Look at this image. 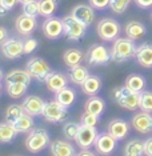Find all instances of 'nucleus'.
Instances as JSON below:
<instances>
[{"mask_svg": "<svg viewBox=\"0 0 152 156\" xmlns=\"http://www.w3.org/2000/svg\"><path fill=\"white\" fill-rule=\"evenodd\" d=\"M140 109L152 113V91H143L140 98Z\"/></svg>", "mask_w": 152, "mask_h": 156, "instance_id": "nucleus-37", "label": "nucleus"}, {"mask_svg": "<svg viewBox=\"0 0 152 156\" xmlns=\"http://www.w3.org/2000/svg\"><path fill=\"white\" fill-rule=\"evenodd\" d=\"M151 19H152V13H151Z\"/></svg>", "mask_w": 152, "mask_h": 156, "instance_id": "nucleus-48", "label": "nucleus"}, {"mask_svg": "<svg viewBox=\"0 0 152 156\" xmlns=\"http://www.w3.org/2000/svg\"><path fill=\"white\" fill-rule=\"evenodd\" d=\"M2 52L9 60L20 59L24 55V43L20 39L8 37L2 43Z\"/></svg>", "mask_w": 152, "mask_h": 156, "instance_id": "nucleus-10", "label": "nucleus"}, {"mask_svg": "<svg viewBox=\"0 0 152 156\" xmlns=\"http://www.w3.org/2000/svg\"><path fill=\"white\" fill-rule=\"evenodd\" d=\"M17 3H20V0H0V16H5V13L13 9Z\"/></svg>", "mask_w": 152, "mask_h": 156, "instance_id": "nucleus-40", "label": "nucleus"}, {"mask_svg": "<svg viewBox=\"0 0 152 156\" xmlns=\"http://www.w3.org/2000/svg\"><path fill=\"white\" fill-rule=\"evenodd\" d=\"M41 116L49 123H62V122H64V119L68 116V108L62 105L55 99V100L45 103Z\"/></svg>", "mask_w": 152, "mask_h": 156, "instance_id": "nucleus-8", "label": "nucleus"}, {"mask_svg": "<svg viewBox=\"0 0 152 156\" xmlns=\"http://www.w3.org/2000/svg\"><path fill=\"white\" fill-rule=\"evenodd\" d=\"M131 2H132V0H111L109 8H111L115 13H118V15H122V13H124L127 11V8L129 7Z\"/></svg>", "mask_w": 152, "mask_h": 156, "instance_id": "nucleus-36", "label": "nucleus"}, {"mask_svg": "<svg viewBox=\"0 0 152 156\" xmlns=\"http://www.w3.org/2000/svg\"><path fill=\"white\" fill-rule=\"evenodd\" d=\"M13 124H15V127H16V129L19 133H30L31 131L35 128L34 116L28 115L26 112H24L19 119H16L15 122H13Z\"/></svg>", "mask_w": 152, "mask_h": 156, "instance_id": "nucleus-29", "label": "nucleus"}, {"mask_svg": "<svg viewBox=\"0 0 152 156\" xmlns=\"http://www.w3.org/2000/svg\"><path fill=\"white\" fill-rule=\"evenodd\" d=\"M68 80L69 77L65 73L59 72V71H51V73L47 76L44 84L49 92L56 94V92H59L60 90H63L64 87L68 86Z\"/></svg>", "mask_w": 152, "mask_h": 156, "instance_id": "nucleus-14", "label": "nucleus"}, {"mask_svg": "<svg viewBox=\"0 0 152 156\" xmlns=\"http://www.w3.org/2000/svg\"><path fill=\"white\" fill-rule=\"evenodd\" d=\"M116 144H118V140L107 131V132H101L97 135L94 147L99 155H111L115 151Z\"/></svg>", "mask_w": 152, "mask_h": 156, "instance_id": "nucleus-11", "label": "nucleus"}, {"mask_svg": "<svg viewBox=\"0 0 152 156\" xmlns=\"http://www.w3.org/2000/svg\"><path fill=\"white\" fill-rule=\"evenodd\" d=\"M32 81V76L27 69H12L4 76V83H24L30 86Z\"/></svg>", "mask_w": 152, "mask_h": 156, "instance_id": "nucleus-24", "label": "nucleus"}, {"mask_svg": "<svg viewBox=\"0 0 152 156\" xmlns=\"http://www.w3.org/2000/svg\"><path fill=\"white\" fill-rule=\"evenodd\" d=\"M17 129L15 127V124L11 122H3L0 124V143L7 144L11 143V141L15 140V137L17 136Z\"/></svg>", "mask_w": 152, "mask_h": 156, "instance_id": "nucleus-27", "label": "nucleus"}, {"mask_svg": "<svg viewBox=\"0 0 152 156\" xmlns=\"http://www.w3.org/2000/svg\"><path fill=\"white\" fill-rule=\"evenodd\" d=\"M144 155L152 156V136L144 140Z\"/></svg>", "mask_w": 152, "mask_h": 156, "instance_id": "nucleus-44", "label": "nucleus"}, {"mask_svg": "<svg viewBox=\"0 0 152 156\" xmlns=\"http://www.w3.org/2000/svg\"><path fill=\"white\" fill-rule=\"evenodd\" d=\"M87 63L92 67L105 66L112 60L111 49L104 47L103 44H92L87 49Z\"/></svg>", "mask_w": 152, "mask_h": 156, "instance_id": "nucleus-6", "label": "nucleus"}, {"mask_svg": "<svg viewBox=\"0 0 152 156\" xmlns=\"http://www.w3.org/2000/svg\"><path fill=\"white\" fill-rule=\"evenodd\" d=\"M135 4L141 9H147V8H152V0H133Z\"/></svg>", "mask_w": 152, "mask_h": 156, "instance_id": "nucleus-43", "label": "nucleus"}, {"mask_svg": "<svg viewBox=\"0 0 152 156\" xmlns=\"http://www.w3.org/2000/svg\"><path fill=\"white\" fill-rule=\"evenodd\" d=\"M80 127H82V123H76V122L65 123L63 126V135H64V137L68 140H75L80 131Z\"/></svg>", "mask_w": 152, "mask_h": 156, "instance_id": "nucleus-35", "label": "nucleus"}, {"mask_svg": "<svg viewBox=\"0 0 152 156\" xmlns=\"http://www.w3.org/2000/svg\"><path fill=\"white\" fill-rule=\"evenodd\" d=\"M71 15L90 27L95 20V8L91 4H77L72 8Z\"/></svg>", "mask_w": 152, "mask_h": 156, "instance_id": "nucleus-17", "label": "nucleus"}, {"mask_svg": "<svg viewBox=\"0 0 152 156\" xmlns=\"http://www.w3.org/2000/svg\"><path fill=\"white\" fill-rule=\"evenodd\" d=\"M86 59H87V52L82 51V49H77V48H69L63 54V62L69 68L82 64Z\"/></svg>", "mask_w": 152, "mask_h": 156, "instance_id": "nucleus-20", "label": "nucleus"}, {"mask_svg": "<svg viewBox=\"0 0 152 156\" xmlns=\"http://www.w3.org/2000/svg\"><path fill=\"white\" fill-rule=\"evenodd\" d=\"M88 2H90V4L92 5L95 9L101 11V9H105L107 7H109L111 0H88Z\"/></svg>", "mask_w": 152, "mask_h": 156, "instance_id": "nucleus-42", "label": "nucleus"}, {"mask_svg": "<svg viewBox=\"0 0 152 156\" xmlns=\"http://www.w3.org/2000/svg\"><path fill=\"white\" fill-rule=\"evenodd\" d=\"M136 62L143 68H152V43H143L137 47Z\"/></svg>", "mask_w": 152, "mask_h": 156, "instance_id": "nucleus-19", "label": "nucleus"}, {"mask_svg": "<svg viewBox=\"0 0 152 156\" xmlns=\"http://www.w3.org/2000/svg\"><path fill=\"white\" fill-rule=\"evenodd\" d=\"M96 32L103 41H114L115 39L119 37L120 32H122V27L118 23V20L112 19V17H105L97 23Z\"/></svg>", "mask_w": 152, "mask_h": 156, "instance_id": "nucleus-5", "label": "nucleus"}, {"mask_svg": "<svg viewBox=\"0 0 152 156\" xmlns=\"http://www.w3.org/2000/svg\"><path fill=\"white\" fill-rule=\"evenodd\" d=\"M55 99L58 100L62 105H64L65 108H69L73 105V103L76 100V92L73 88L71 87H64L63 90H60L59 92L55 94Z\"/></svg>", "mask_w": 152, "mask_h": 156, "instance_id": "nucleus-28", "label": "nucleus"}, {"mask_svg": "<svg viewBox=\"0 0 152 156\" xmlns=\"http://www.w3.org/2000/svg\"><path fill=\"white\" fill-rule=\"evenodd\" d=\"M23 13H26L28 16H34V17L40 16V12H39V0L23 3Z\"/></svg>", "mask_w": 152, "mask_h": 156, "instance_id": "nucleus-38", "label": "nucleus"}, {"mask_svg": "<svg viewBox=\"0 0 152 156\" xmlns=\"http://www.w3.org/2000/svg\"><path fill=\"white\" fill-rule=\"evenodd\" d=\"M101 86H103V81H101L100 76L97 75H90L86 80L82 83V91L88 96H94V95L99 94V91L101 90Z\"/></svg>", "mask_w": 152, "mask_h": 156, "instance_id": "nucleus-22", "label": "nucleus"}, {"mask_svg": "<svg viewBox=\"0 0 152 156\" xmlns=\"http://www.w3.org/2000/svg\"><path fill=\"white\" fill-rule=\"evenodd\" d=\"M131 126L139 133H150L152 132V113L140 111L139 113L132 116Z\"/></svg>", "mask_w": 152, "mask_h": 156, "instance_id": "nucleus-15", "label": "nucleus"}, {"mask_svg": "<svg viewBox=\"0 0 152 156\" xmlns=\"http://www.w3.org/2000/svg\"><path fill=\"white\" fill-rule=\"evenodd\" d=\"M124 155H128V156L144 155V141H141L139 139L129 140L124 147Z\"/></svg>", "mask_w": 152, "mask_h": 156, "instance_id": "nucleus-33", "label": "nucleus"}, {"mask_svg": "<svg viewBox=\"0 0 152 156\" xmlns=\"http://www.w3.org/2000/svg\"><path fill=\"white\" fill-rule=\"evenodd\" d=\"M97 135L99 133H97L96 127L82 124L79 133H77V136L75 139V143L77 144V147H80V148H90L91 145H94Z\"/></svg>", "mask_w": 152, "mask_h": 156, "instance_id": "nucleus-12", "label": "nucleus"}, {"mask_svg": "<svg viewBox=\"0 0 152 156\" xmlns=\"http://www.w3.org/2000/svg\"><path fill=\"white\" fill-rule=\"evenodd\" d=\"M4 84H5L7 95L12 99H20L26 95L28 90V86L24 83H4Z\"/></svg>", "mask_w": 152, "mask_h": 156, "instance_id": "nucleus-31", "label": "nucleus"}, {"mask_svg": "<svg viewBox=\"0 0 152 156\" xmlns=\"http://www.w3.org/2000/svg\"><path fill=\"white\" fill-rule=\"evenodd\" d=\"M124 32L129 39L132 40H140L146 36L147 34V28L143 23L137 22V20H131L125 24L124 27Z\"/></svg>", "mask_w": 152, "mask_h": 156, "instance_id": "nucleus-21", "label": "nucleus"}, {"mask_svg": "<svg viewBox=\"0 0 152 156\" xmlns=\"http://www.w3.org/2000/svg\"><path fill=\"white\" fill-rule=\"evenodd\" d=\"M51 154L55 156H73L76 151L73 145L65 140H55L51 143Z\"/></svg>", "mask_w": 152, "mask_h": 156, "instance_id": "nucleus-23", "label": "nucleus"}, {"mask_svg": "<svg viewBox=\"0 0 152 156\" xmlns=\"http://www.w3.org/2000/svg\"><path fill=\"white\" fill-rule=\"evenodd\" d=\"M137 51V45L135 40L127 37H118L114 40L111 47V58L112 62L116 63H125L129 59L135 58Z\"/></svg>", "mask_w": 152, "mask_h": 156, "instance_id": "nucleus-1", "label": "nucleus"}, {"mask_svg": "<svg viewBox=\"0 0 152 156\" xmlns=\"http://www.w3.org/2000/svg\"><path fill=\"white\" fill-rule=\"evenodd\" d=\"M22 105H23L24 112L35 118V116H41L45 101L40 96H37V95H28L23 100Z\"/></svg>", "mask_w": 152, "mask_h": 156, "instance_id": "nucleus-16", "label": "nucleus"}, {"mask_svg": "<svg viewBox=\"0 0 152 156\" xmlns=\"http://www.w3.org/2000/svg\"><path fill=\"white\" fill-rule=\"evenodd\" d=\"M84 111L91 112V113L97 115V116L103 115V112L105 111V101H104V99L100 98V96H97V95L91 96L86 101V104H84Z\"/></svg>", "mask_w": 152, "mask_h": 156, "instance_id": "nucleus-26", "label": "nucleus"}, {"mask_svg": "<svg viewBox=\"0 0 152 156\" xmlns=\"http://www.w3.org/2000/svg\"><path fill=\"white\" fill-rule=\"evenodd\" d=\"M95 154H97V152H96V151H90L88 148H82V151H80L77 155L84 156V155H95Z\"/></svg>", "mask_w": 152, "mask_h": 156, "instance_id": "nucleus-46", "label": "nucleus"}, {"mask_svg": "<svg viewBox=\"0 0 152 156\" xmlns=\"http://www.w3.org/2000/svg\"><path fill=\"white\" fill-rule=\"evenodd\" d=\"M107 131L116 140H123L125 139V136L129 132V124L123 119H114L108 123L107 126Z\"/></svg>", "mask_w": 152, "mask_h": 156, "instance_id": "nucleus-18", "label": "nucleus"}, {"mask_svg": "<svg viewBox=\"0 0 152 156\" xmlns=\"http://www.w3.org/2000/svg\"><path fill=\"white\" fill-rule=\"evenodd\" d=\"M26 69L28 71L32 79H35L36 81H40V83H44L47 76L51 73V67L44 59L41 58H32L27 62Z\"/></svg>", "mask_w": 152, "mask_h": 156, "instance_id": "nucleus-7", "label": "nucleus"}, {"mask_svg": "<svg viewBox=\"0 0 152 156\" xmlns=\"http://www.w3.org/2000/svg\"><path fill=\"white\" fill-rule=\"evenodd\" d=\"M24 43V55H30L32 54L35 49L37 48V40L34 37H28L23 41Z\"/></svg>", "mask_w": 152, "mask_h": 156, "instance_id": "nucleus-41", "label": "nucleus"}, {"mask_svg": "<svg viewBox=\"0 0 152 156\" xmlns=\"http://www.w3.org/2000/svg\"><path fill=\"white\" fill-rule=\"evenodd\" d=\"M140 98L141 92H136L127 86L118 87L112 91L114 101L118 103L122 108L128 109V111H136L140 108Z\"/></svg>", "mask_w": 152, "mask_h": 156, "instance_id": "nucleus-2", "label": "nucleus"}, {"mask_svg": "<svg viewBox=\"0 0 152 156\" xmlns=\"http://www.w3.org/2000/svg\"><path fill=\"white\" fill-rule=\"evenodd\" d=\"M41 31L43 35L49 40H58L59 37L64 36V24H63V19H58V17H47L45 22L41 26Z\"/></svg>", "mask_w": 152, "mask_h": 156, "instance_id": "nucleus-9", "label": "nucleus"}, {"mask_svg": "<svg viewBox=\"0 0 152 156\" xmlns=\"http://www.w3.org/2000/svg\"><path fill=\"white\" fill-rule=\"evenodd\" d=\"M24 113V109H23V105L22 104H11L8 105L4 112V119L7 122H11L13 123L16 119H19Z\"/></svg>", "mask_w": 152, "mask_h": 156, "instance_id": "nucleus-34", "label": "nucleus"}, {"mask_svg": "<svg viewBox=\"0 0 152 156\" xmlns=\"http://www.w3.org/2000/svg\"><path fill=\"white\" fill-rule=\"evenodd\" d=\"M60 0H39V12L43 17H51L58 9Z\"/></svg>", "mask_w": 152, "mask_h": 156, "instance_id": "nucleus-32", "label": "nucleus"}, {"mask_svg": "<svg viewBox=\"0 0 152 156\" xmlns=\"http://www.w3.org/2000/svg\"><path fill=\"white\" fill-rule=\"evenodd\" d=\"M67 75H68L71 83L76 84V86H82V83L91 75V73H90V71H88L87 67L79 64V66H75V67H71Z\"/></svg>", "mask_w": 152, "mask_h": 156, "instance_id": "nucleus-25", "label": "nucleus"}, {"mask_svg": "<svg viewBox=\"0 0 152 156\" xmlns=\"http://www.w3.org/2000/svg\"><path fill=\"white\" fill-rule=\"evenodd\" d=\"M64 24V36L71 41H80L86 36L87 34V27L83 22L76 19L75 16L68 15L63 19Z\"/></svg>", "mask_w": 152, "mask_h": 156, "instance_id": "nucleus-4", "label": "nucleus"}, {"mask_svg": "<svg viewBox=\"0 0 152 156\" xmlns=\"http://www.w3.org/2000/svg\"><path fill=\"white\" fill-rule=\"evenodd\" d=\"M37 28V20L34 16H28L26 13H22L20 16H17L15 22V30L17 34L22 36H30L35 32V30Z\"/></svg>", "mask_w": 152, "mask_h": 156, "instance_id": "nucleus-13", "label": "nucleus"}, {"mask_svg": "<svg viewBox=\"0 0 152 156\" xmlns=\"http://www.w3.org/2000/svg\"><path fill=\"white\" fill-rule=\"evenodd\" d=\"M99 120H100V116L94 115V113H91V112L84 111V113L82 115V118H80V123L84 124V126L96 127V124L99 123Z\"/></svg>", "mask_w": 152, "mask_h": 156, "instance_id": "nucleus-39", "label": "nucleus"}, {"mask_svg": "<svg viewBox=\"0 0 152 156\" xmlns=\"http://www.w3.org/2000/svg\"><path fill=\"white\" fill-rule=\"evenodd\" d=\"M51 144L49 133L44 128H34L26 137V148L32 154L43 151Z\"/></svg>", "mask_w": 152, "mask_h": 156, "instance_id": "nucleus-3", "label": "nucleus"}, {"mask_svg": "<svg viewBox=\"0 0 152 156\" xmlns=\"http://www.w3.org/2000/svg\"><path fill=\"white\" fill-rule=\"evenodd\" d=\"M0 34H2V37H0V41H5L7 39H8V32H7V28H4V27H2L0 28Z\"/></svg>", "mask_w": 152, "mask_h": 156, "instance_id": "nucleus-45", "label": "nucleus"}, {"mask_svg": "<svg viewBox=\"0 0 152 156\" xmlns=\"http://www.w3.org/2000/svg\"><path fill=\"white\" fill-rule=\"evenodd\" d=\"M124 86H127L128 88H131V90H133L136 92H143L147 86V80H146V77L143 75H140V73H131V75L127 76Z\"/></svg>", "mask_w": 152, "mask_h": 156, "instance_id": "nucleus-30", "label": "nucleus"}, {"mask_svg": "<svg viewBox=\"0 0 152 156\" xmlns=\"http://www.w3.org/2000/svg\"><path fill=\"white\" fill-rule=\"evenodd\" d=\"M28 2H36V0H20V3H22V4H23V3H28Z\"/></svg>", "mask_w": 152, "mask_h": 156, "instance_id": "nucleus-47", "label": "nucleus"}]
</instances>
